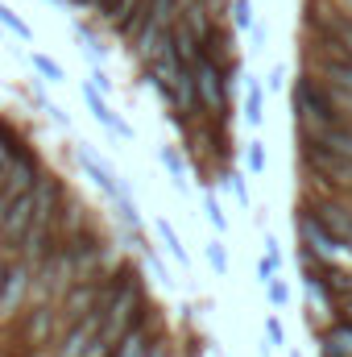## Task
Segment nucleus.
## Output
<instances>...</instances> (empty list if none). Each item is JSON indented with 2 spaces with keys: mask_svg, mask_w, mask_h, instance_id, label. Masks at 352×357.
Here are the masks:
<instances>
[{
  "mask_svg": "<svg viewBox=\"0 0 352 357\" xmlns=\"http://www.w3.org/2000/svg\"><path fill=\"white\" fill-rule=\"evenodd\" d=\"M286 84H290V71H286L282 63H273V67H269V75H265V91L273 96V91H282Z\"/></svg>",
  "mask_w": 352,
  "mask_h": 357,
  "instance_id": "25",
  "label": "nucleus"
},
{
  "mask_svg": "<svg viewBox=\"0 0 352 357\" xmlns=\"http://www.w3.org/2000/svg\"><path fill=\"white\" fill-rule=\"evenodd\" d=\"M203 220L211 225V233H216V237H224V233H228V212H224V204L216 199V191H211V187H203Z\"/></svg>",
  "mask_w": 352,
  "mask_h": 357,
  "instance_id": "19",
  "label": "nucleus"
},
{
  "mask_svg": "<svg viewBox=\"0 0 352 357\" xmlns=\"http://www.w3.org/2000/svg\"><path fill=\"white\" fill-rule=\"evenodd\" d=\"M265 303H269L273 312H282V307L290 303V287H286V278H282V274L265 282Z\"/></svg>",
  "mask_w": 352,
  "mask_h": 357,
  "instance_id": "22",
  "label": "nucleus"
},
{
  "mask_svg": "<svg viewBox=\"0 0 352 357\" xmlns=\"http://www.w3.org/2000/svg\"><path fill=\"white\" fill-rule=\"evenodd\" d=\"M42 116H46V121H54L58 129H71V116H67V108H63V104H54V100L46 104V112H42Z\"/></svg>",
  "mask_w": 352,
  "mask_h": 357,
  "instance_id": "26",
  "label": "nucleus"
},
{
  "mask_svg": "<svg viewBox=\"0 0 352 357\" xmlns=\"http://www.w3.org/2000/svg\"><path fill=\"white\" fill-rule=\"evenodd\" d=\"M154 233L162 237V245L170 250V258H175L178 266H182V274H191V254H186V245H182V237H178V229L166 220V216H158L154 220Z\"/></svg>",
  "mask_w": 352,
  "mask_h": 357,
  "instance_id": "15",
  "label": "nucleus"
},
{
  "mask_svg": "<svg viewBox=\"0 0 352 357\" xmlns=\"http://www.w3.org/2000/svg\"><path fill=\"white\" fill-rule=\"evenodd\" d=\"M158 162H162V171L170 178V187H175L178 195H186V191H191V162H186V150L162 146V150H158Z\"/></svg>",
  "mask_w": 352,
  "mask_h": 357,
  "instance_id": "12",
  "label": "nucleus"
},
{
  "mask_svg": "<svg viewBox=\"0 0 352 357\" xmlns=\"http://www.w3.org/2000/svg\"><path fill=\"white\" fill-rule=\"evenodd\" d=\"M203 258H207V266L216 270V278H224V274L232 270V262H228V245H224V237H216V233H211V241L203 245Z\"/></svg>",
  "mask_w": 352,
  "mask_h": 357,
  "instance_id": "20",
  "label": "nucleus"
},
{
  "mask_svg": "<svg viewBox=\"0 0 352 357\" xmlns=\"http://www.w3.org/2000/svg\"><path fill=\"white\" fill-rule=\"evenodd\" d=\"M0 29H8L21 46H33V29H29V21H25L8 0H0Z\"/></svg>",
  "mask_w": 352,
  "mask_h": 357,
  "instance_id": "17",
  "label": "nucleus"
},
{
  "mask_svg": "<svg viewBox=\"0 0 352 357\" xmlns=\"http://www.w3.org/2000/svg\"><path fill=\"white\" fill-rule=\"evenodd\" d=\"M63 4H67V8H83V13H91L95 0H63Z\"/></svg>",
  "mask_w": 352,
  "mask_h": 357,
  "instance_id": "31",
  "label": "nucleus"
},
{
  "mask_svg": "<svg viewBox=\"0 0 352 357\" xmlns=\"http://www.w3.org/2000/svg\"><path fill=\"white\" fill-rule=\"evenodd\" d=\"M99 328H104V320H99V312H91L83 320H75V324H67L63 333H58V341H54V349L46 357H83L91 349V341L99 337Z\"/></svg>",
  "mask_w": 352,
  "mask_h": 357,
  "instance_id": "8",
  "label": "nucleus"
},
{
  "mask_svg": "<svg viewBox=\"0 0 352 357\" xmlns=\"http://www.w3.org/2000/svg\"><path fill=\"white\" fill-rule=\"evenodd\" d=\"M262 333H265V345H273V349H282V345H286V324H282V316H278V312H269V316H265Z\"/></svg>",
  "mask_w": 352,
  "mask_h": 357,
  "instance_id": "23",
  "label": "nucleus"
},
{
  "mask_svg": "<svg viewBox=\"0 0 352 357\" xmlns=\"http://www.w3.org/2000/svg\"><path fill=\"white\" fill-rule=\"evenodd\" d=\"M46 175V162H42V154H38V146L25 137L17 150H13V158H8V167L0 171V204H8V199H17V195H25V191H33L38 183Z\"/></svg>",
  "mask_w": 352,
  "mask_h": 357,
  "instance_id": "3",
  "label": "nucleus"
},
{
  "mask_svg": "<svg viewBox=\"0 0 352 357\" xmlns=\"http://www.w3.org/2000/svg\"><path fill=\"white\" fill-rule=\"evenodd\" d=\"M241 158H245V171H249V175H265V167H269V154H265V142H262V137H249Z\"/></svg>",
  "mask_w": 352,
  "mask_h": 357,
  "instance_id": "21",
  "label": "nucleus"
},
{
  "mask_svg": "<svg viewBox=\"0 0 352 357\" xmlns=\"http://www.w3.org/2000/svg\"><path fill=\"white\" fill-rule=\"evenodd\" d=\"M71 154H75V162H79L83 178H91V183H95L108 199H116V195H133V187H129L125 178H120L112 167H108V162H104V154L91 146L88 137H83V142H75V146H71Z\"/></svg>",
  "mask_w": 352,
  "mask_h": 357,
  "instance_id": "5",
  "label": "nucleus"
},
{
  "mask_svg": "<svg viewBox=\"0 0 352 357\" xmlns=\"http://www.w3.org/2000/svg\"><path fill=\"white\" fill-rule=\"evenodd\" d=\"M88 84L95 91H104V96H112V91H116V79H112L104 67H91V71H88Z\"/></svg>",
  "mask_w": 352,
  "mask_h": 357,
  "instance_id": "24",
  "label": "nucleus"
},
{
  "mask_svg": "<svg viewBox=\"0 0 352 357\" xmlns=\"http://www.w3.org/2000/svg\"><path fill=\"white\" fill-rule=\"evenodd\" d=\"M245 38H249V54H262V50H265V38H269V33H265V25L257 21V25H253Z\"/></svg>",
  "mask_w": 352,
  "mask_h": 357,
  "instance_id": "27",
  "label": "nucleus"
},
{
  "mask_svg": "<svg viewBox=\"0 0 352 357\" xmlns=\"http://www.w3.org/2000/svg\"><path fill=\"white\" fill-rule=\"evenodd\" d=\"M150 357H178V354H175V341L166 337V341H162V345H158V349H154Z\"/></svg>",
  "mask_w": 352,
  "mask_h": 357,
  "instance_id": "30",
  "label": "nucleus"
},
{
  "mask_svg": "<svg viewBox=\"0 0 352 357\" xmlns=\"http://www.w3.org/2000/svg\"><path fill=\"white\" fill-rule=\"evenodd\" d=\"M17 333L25 337V345H29L33 354H50L54 341H58V333H63V324H58V307H54V303L29 307V312L21 316V324H17Z\"/></svg>",
  "mask_w": 352,
  "mask_h": 357,
  "instance_id": "6",
  "label": "nucleus"
},
{
  "mask_svg": "<svg viewBox=\"0 0 352 357\" xmlns=\"http://www.w3.org/2000/svg\"><path fill=\"white\" fill-rule=\"evenodd\" d=\"M336 320H349L352 324V295H340V303H336Z\"/></svg>",
  "mask_w": 352,
  "mask_h": 357,
  "instance_id": "29",
  "label": "nucleus"
},
{
  "mask_svg": "<svg viewBox=\"0 0 352 357\" xmlns=\"http://www.w3.org/2000/svg\"><path fill=\"white\" fill-rule=\"evenodd\" d=\"M216 183H220V187H224V191L232 195V204H237V208H245V212L253 208V191H249V175H245L241 167H232V162H228V167H220V175H216Z\"/></svg>",
  "mask_w": 352,
  "mask_h": 357,
  "instance_id": "14",
  "label": "nucleus"
},
{
  "mask_svg": "<svg viewBox=\"0 0 352 357\" xmlns=\"http://www.w3.org/2000/svg\"><path fill=\"white\" fill-rule=\"evenodd\" d=\"M99 291H104V282L99 278H83V282H75L63 299H58V324L67 328V324H75V320H83L95 312V303H99Z\"/></svg>",
  "mask_w": 352,
  "mask_h": 357,
  "instance_id": "9",
  "label": "nucleus"
},
{
  "mask_svg": "<svg viewBox=\"0 0 352 357\" xmlns=\"http://www.w3.org/2000/svg\"><path fill=\"white\" fill-rule=\"evenodd\" d=\"M170 337V328H166V316H162V307H154L141 324H133L120 341H116V349L112 357H150L162 341Z\"/></svg>",
  "mask_w": 352,
  "mask_h": 357,
  "instance_id": "4",
  "label": "nucleus"
},
{
  "mask_svg": "<svg viewBox=\"0 0 352 357\" xmlns=\"http://www.w3.org/2000/svg\"><path fill=\"white\" fill-rule=\"evenodd\" d=\"M71 33H75V50L88 59V67H104L108 50H104V42H99V33H95V21H75Z\"/></svg>",
  "mask_w": 352,
  "mask_h": 357,
  "instance_id": "13",
  "label": "nucleus"
},
{
  "mask_svg": "<svg viewBox=\"0 0 352 357\" xmlns=\"http://www.w3.org/2000/svg\"><path fill=\"white\" fill-rule=\"evenodd\" d=\"M228 21H232V29L245 38V33L257 25V0H228Z\"/></svg>",
  "mask_w": 352,
  "mask_h": 357,
  "instance_id": "18",
  "label": "nucleus"
},
{
  "mask_svg": "<svg viewBox=\"0 0 352 357\" xmlns=\"http://www.w3.org/2000/svg\"><path fill=\"white\" fill-rule=\"evenodd\" d=\"M294 237H298V250H307L319 266L352 270V245L344 241V237H336L332 229H323L303 204L294 208Z\"/></svg>",
  "mask_w": 352,
  "mask_h": 357,
  "instance_id": "1",
  "label": "nucleus"
},
{
  "mask_svg": "<svg viewBox=\"0 0 352 357\" xmlns=\"http://www.w3.org/2000/svg\"><path fill=\"white\" fill-rule=\"evenodd\" d=\"M79 100H83V108L91 112V121H95V125H104L112 137H120V142H133V137H137V129H133V125L112 108V100H108L104 91L91 88L88 79H83V88H79Z\"/></svg>",
  "mask_w": 352,
  "mask_h": 357,
  "instance_id": "7",
  "label": "nucleus"
},
{
  "mask_svg": "<svg viewBox=\"0 0 352 357\" xmlns=\"http://www.w3.org/2000/svg\"><path fill=\"white\" fill-rule=\"evenodd\" d=\"M286 357H303V354H298V349H286Z\"/></svg>",
  "mask_w": 352,
  "mask_h": 357,
  "instance_id": "32",
  "label": "nucleus"
},
{
  "mask_svg": "<svg viewBox=\"0 0 352 357\" xmlns=\"http://www.w3.org/2000/svg\"><path fill=\"white\" fill-rule=\"evenodd\" d=\"M29 287H33V266L25 258L0 254V333H17L21 316L29 312Z\"/></svg>",
  "mask_w": 352,
  "mask_h": 357,
  "instance_id": "2",
  "label": "nucleus"
},
{
  "mask_svg": "<svg viewBox=\"0 0 352 357\" xmlns=\"http://www.w3.org/2000/svg\"><path fill=\"white\" fill-rule=\"evenodd\" d=\"M265 254L262 258H269V262H273V266H282V241H278V237H273V233H265Z\"/></svg>",
  "mask_w": 352,
  "mask_h": 357,
  "instance_id": "28",
  "label": "nucleus"
},
{
  "mask_svg": "<svg viewBox=\"0 0 352 357\" xmlns=\"http://www.w3.org/2000/svg\"><path fill=\"white\" fill-rule=\"evenodd\" d=\"M265 100H269L265 84L249 71L245 75V91H241V121H245V129H262L265 125Z\"/></svg>",
  "mask_w": 352,
  "mask_h": 357,
  "instance_id": "11",
  "label": "nucleus"
},
{
  "mask_svg": "<svg viewBox=\"0 0 352 357\" xmlns=\"http://www.w3.org/2000/svg\"><path fill=\"white\" fill-rule=\"evenodd\" d=\"M54 225H58V237H63V241H67V237H75V233H83L88 225H95V216H91V204L79 195V191H71V187H67V195L58 199Z\"/></svg>",
  "mask_w": 352,
  "mask_h": 357,
  "instance_id": "10",
  "label": "nucleus"
},
{
  "mask_svg": "<svg viewBox=\"0 0 352 357\" xmlns=\"http://www.w3.org/2000/svg\"><path fill=\"white\" fill-rule=\"evenodd\" d=\"M29 67H33L38 79L50 84V88H63V84H67V67H63L58 59H50L46 50H29Z\"/></svg>",
  "mask_w": 352,
  "mask_h": 357,
  "instance_id": "16",
  "label": "nucleus"
}]
</instances>
